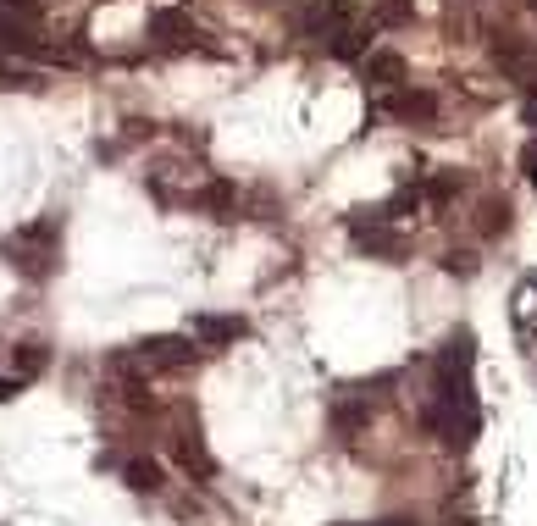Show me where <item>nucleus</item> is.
Wrapping results in <instances>:
<instances>
[{
  "label": "nucleus",
  "instance_id": "obj_1",
  "mask_svg": "<svg viewBox=\"0 0 537 526\" xmlns=\"http://www.w3.org/2000/svg\"><path fill=\"white\" fill-rule=\"evenodd\" d=\"M349 239L360 244V250L366 255H382V261H399V255H405V233H394V228H382L377 216H371V222H349Z\"/></svg>",
  "mask_w": 537,
  "mask_h": 526
},
{
  "label": "nucleus",
  "instance_id": "obj_2",
  "mask_svg": "<svg viewBox=\"0 0 537 526\" xmlns=\"http://www.w3.org/2000/svg\"><path fill=\"white\" fill-rule=\"evenodd\" d=\"M294 23H299V34H311V39H333V34L349 28V6H338V0H316V6H305Z\"/></svg>",
  "mask_w": 537,
  "mask_h": 526
},
{
  "label": "nucleus",
  "instance_id": "obj_3",
  "mask_svg": "<svg viewBox=\"0 0 537 526\" xmlns=\"http://www.w3.org/2000/svg\"><path fill=\"white\" fill-rule=\"evenodd\" d=\"M189 338H144V344H133V360L139 366H189Z\"/></svg>",
  "mask_w": 537,
  "mask_h": 526
},
{
  "label": "nucleus",
  "instance_id": "obj_4",
  "mask_svg": "<svg viewBox=\"0 0 537 526\" xmlns=\"http://www.w3.org/2000/svg\"><path fill=\"white\" fill-rule=\"evenodd\" d=\"M150 34H156L161 45H194V39H200V34H194V23H189V17H183V12H172V6H167V12H156V17H150Z\"/></svg>",
  "mask_w": 537,
  "mask_h": 526
},
{
  "label": "nucleus",
  "instance_id": "obj_5",
  "mask_svg": "<svg viewBox=\"0 0 537 526\" xmlns=\"http://www.w3.org/2000/svg\"><path fill=\"white\" fill-rule=\"evenodd\" d=\"M194 338L200 344H233V338H244V322L239 316H194Z\"/></svg>",
  "mask_w": 537,
  "mask_h": 526
},
{
  "label": "nucleus",
  "instance_id": "obj_6",
  "mask_svg": "<svg viewBox=\"0 0 537 526\" xmlns=\"http://www.w3.org/2000/svg\"><path fill=\"white\" fill-rule=\"evenodd\" d=\"M388 111H394V117H438V95H427V89H405V95H394L388 100Z\"/></svg>",
  "mask_w": 537,
  "mask_h": 526
},
{
  "label": "nucleus",
  "instance_id": "obj_7",
  "mask_svg": "<svg viewBox=\"0 0 537 526\" xmlns=\"http://www.w3.org/2000/svg\"><path fill=\"white\" fill-rule=\"evenodd\" d=\"M172 455H178V466H183V471H194V477H211V471H216V460L205 455L200 438H189V432H183V438L172 443Z\"/></svg>",
  "mask_w": 537,
  "mask_h": 526
},
{
  "label": "nucleus",
  "instance_id": "obj_8",
  "mask_svg": "<svg viewBox=\"0 0 537 526\" xmlns=\"http://www.w3.org/2000/svg\"><path fill=\"white\" fill-rule=\"evenodd\" d=\"M366 78L371 84H399V78H405V56H399V50H377V56L366 61Z\"/></svg>",
  "mask_w": 537,
  "mask_h": 526
},
{
  "label": "nucleus",
  "instance_id": "obj_9",
  "mask_svg": "<svg viewBox=\"0 0 537 526\" xmlns=\"http://www.w3.org/2000/svg\"><path fill=\"white\" fill-rule=\"evenodd\" d=\"M493 61H504V67L526 72V67H532V45H521L515 34H499V39H493Z\"/></svg>",
  "mask_w": 537,
  "mask_h": 526
},
{
  "label": "nucleus",
  "instance_id": "obj_10",
  "mask_svg": "<svg viewBox=\"0 0 537 526\" xmlns=\"http://www.w3.org/2000/svg\"><path fill=\"white\" fill-rule=\"evenodd\" d=\"M50 239H56V216H45V222H34V228L17 233V250H34V244H50ZM28 272H45V255H34Z\"/></svg>",
  "mask_w": 537,
  "mask_h": 526
},
{
  "label": "nucleus",
  "instance_id": "obj_11",
  "mask_svg": "<svg viewBox=\"0 0 537 526\" xmlns=\"http://www.w3.org/2000/svg\"><path fill=\"white\" fill-rule=\"evenodd\" d=\"M122 477H128L133 493H156L161 488V466H156V460H128V471H122Z\"/></svg>",
  "mask_w": 537,
  "mask_h": 526
},
{
  "label": "nucleus",
  "instance_id": "obj_12",
  "mask_svg": "<svg viewBox=\"0 0 537 526\" xmlns=\"http://www.w3.org/2000/svg\"><path fill=\"white\" fill-rule=\"evenodd\" d=\"M360 50H366V34H360V28H344V34H333V56H338V61H355Z\"/></svg>",
  "mask_w": 537,
  "mask_h": 526
},
{
  "label": "nucleus",
  "instance_id": "obj_13",
  "mask_svg": "<svg viewBox=\"0 0 537 526\" xmlns=\"http://www.w3.org/2000/svg\"><path fill=\"white\" fill-rule=\"evenodd\" d=\"M504 228H510V205L488 200V205H482V233H504Z\"/></svg>",
  "mask_w": 537,
  "mask_h": 526
},
{
  "label": "nucleus",
  "instance_id": "obj_14",
  "mask_svg": "<svg viewBox=\"0 0 537 526\" xmlns=\"http://www.w3.org/2000/svg\"><path fill=\"white\" fill-rule=\"evenodd\" d=\"M205 211H233V183H211V189L200 194Z\"/></svg>",
  "mask_w": 537,
  "mask_h": 526
},
{
  "label": "nucleus",
  "instance_id": "obj_15",
  "mask_svg": "<svg viewBox=\"0 0 537 526\" xmlns=\"http://www.w3.org/2000/svg\"><path fill=\"white\" fill-rule=\"evenodd\" d=\"M39 366H45V344H23V349H17V371H23V377H34Z\"/></svg>",
  "mask_w": 537,
  "mask_h": 526
},
{
  "label": "nucleus",
  "instance_id": "obj_16",
  "mask_svg": "<svg viewBox=\"0 0 537 526\" xmlns=\"http://www.w3.org/2000/svg\"><path fill=\"white\" fill-rule=\"evenodd\" d=\"M405 17H410V0H382V6H377V23H382V28L405 23Z\"/></svg>",
  "mask_w": 537,
  "mask_h": 526
},
{
  "label": "nucleus",
  "instance_id": "obj_17",
  "mask_svg": "<svg viewBox=\"0 0 537 526\" xmlns=\"http://www.w3.org/2000/svg\"><path fill=\"white\" fill-rule=\"evenodd\" d=\"M443 272H454V277H471V272H477V255H466V250H449V255H443Z\"/></svg>",
  "mask_w": 537,
  "mask_h": 526
},
{
  "label": "nucleus",
  "instance_id": "obj_18",
  "mask_svg": "<svg viewBox=\"0 0 537 526\" xmlns=\"http://www.w3.org/2000/svg\"><path fill=\"white\" fill-rule=\"evenodd\" d=\"M454 189H460V178H454V172H438V178H432V189H427V194H432V200L443 205V200H449Z\"/></svg>",
  "mask_w": 537,
  "mask_h": 526
},
{
  "label": "nucleus",
  "instance_id": "obj_19",
  "mask_svg": "<svg viewBox=\"0 0 537 526\" xmlns=\"http://www.w3.org/2000/svg\"><path fill=\"white\" fill-rule=\"evenodd\" d=\"M360 421H366V410H360V405H344V410H338V432H355Z\"/></svg>",
  "mask_w": 537,
  "mask_h": 526
},
{
  "label": "nucleus",
  "instance_id": "obj_20",
  "mask_svg": "<svg viewBox=\"0 0 537 526\" xmlns=\"http://www.w3.org/2000/svg\"><path fill=\"white\" fill-rule=\"evenodd\" d=\"M6 6H17V12H28V17H39V6H45V0H6Z\"/></svg>",
  "mask_w": 537,
  "mask_h": 526
},
{
  "label": "nucleus",
  "instance_id": "obj_21",
  "mask_svg": "<svg viewBox=\"0 0 537 526\" xmlns=\"http://www.w3.org/2000/svg\"><path fill=\"white\" fill-rule=\"evenodd\" d=\"M6 399H17V377H0V405H6Z\"/></svg>",
  "mask_w": 537,
  "mask_h": 526
},
{
  "label": "nucleus",
  "instance_id": "obj_22",
  "mask_svg": "<svg viewBox=\"0 0 537 526\" xmlns=\"http://www.w3.org/2000/svg\"><path fill=\"white\" fill-rule=\"evenodd\" d=\"M526 172H532V189H537V144L526 150Z\"/></svg>",
  "mask_w": 537,
  "mask_h": 526
},
{
  "label": "nucleus",
  "instance_id": "obj_23",
  "mask_svg": "<svg viewBox=\"0 0 537 526\" xmlns=\"http://www.w3.org/2000/svg\"><path fill=\"white\" fill-rule=\"evenodd\" d=\"M371 526H416V521H399V515H394V521H371Z\"/></svg>",
  "mask_w": 537,
  "mask_h": 526
},
{
  "label": "nucleus",
  "instance_id": "obj_24",
  "mask_svg": "<svg viewBox=\"0 0 537 526\" xmlns=\"http://www.w3.org/2000/svg\"><path fill=\"white\" fill-rule=\"evenodd\" d=\"M0 78H6V61H0Z\"/></svg>",
  "mask_w": 537,
  "mask_h": 526
},
{
  "label": "nucleus",
  "instance_id": "obj_25",
  "mask_svg": "<svg viewBox=\"0 0 537 526\" xmlns=\"http://www.w3.org/2000/svg\"><path fill=\"white\" fill-rule=\"evenodd\" d=\"M0 23H6V17H0Z\"/></svg>",
  "mask_w": 537,
  "mask_h": 526
},
{
  "label": "nucleus",
  "instance_id": "obj_26",
  "mask_svg": "<svg viewBox=\"0 0 537 526\" xmlns=\"http://www.w3.org/2000/svg\"><path fill=\"white\" fill-rule=\"evenodd\" d=\"M532 6H537V0H532Z\"/></svg>",
  "mask_w": 537,
  "mask_h": 526
},
{
  "label": "nucleus",
  "instance_id": "obj_27",
  "mask_svg": "<svg viewBox=\"0 0 537 526\" xmlns=\"http://www.w3.org/2000/svg\"><path fill=\"white\" fill-rule=\"evenodd\" d=\"M532 288H537V283H532Z\"/></svg>",
  "mask_w": 537,
  "mask_h": 526
}]
</instances>
